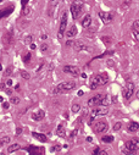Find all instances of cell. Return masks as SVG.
<instances>
[{
	"label": "cell",
	"instance_id": "1",
	"mask_svg": "<svg viewBox=\"0 0 139 155\" xmlns=\"http://www.w3.org/2000/svg\"><path fill=\"white\" fill-rule=\"evenodd\" d=\"M109 82V76L104 72V73H100V75H94L92 78H90V89L92 90H95L99 85H104Z\"/></svg>",
	"mask_w": 139,
	"mask_h": 155
},
{
	"label": "cell",
	"instance_id": "2",
	"mask_svg": "<svg viewBox=\"0 0 139 155\" xmlns=\"http://www.w3.org/2000/svg\"><path fill=\"white\" fill-rule=\"evenodd\" d=\"M76 88V83L73 81H70V82H62L60 84H57L53 89V93L54 94H61V93H66V92H71Z\"/></svg>",
	"mask_w": 139,
	"mask_h": 155
},
{
	"label": "cell",
	"instance_id": "3",
	"mask_svg": "<svg viewBox=\"0 0 139 155\" xmlns=\"http://www.w3.org/2000/svg\"><path fill=\"white\" fill-rule=\"evenodd\" d=\"M82 11H83V4L82 1H74L71 6V14L73 16L74 20H77L81 15H82Z\"/></svg>",
	"mask_w": 139,
	"mask_h": 155
},
{
	"label": "cell",
	"instance_id": "4",
	"mask_svg": "<svg viewBox=\"0 0 139 155\" xmlns=\"http://www.w3.org/2000/svg\"><path fill=\"white\" fill-rule=\"evenodd\" d=\"M66 26H67V12H64V14H62V17H61V21H60L59 32H57V38H59V39H62L64 33H65V31H66Z\"/></svg>",
	"mask_w": 139,
	"mask_h": 155
},
{
	"label": "cell",
	"instance_id": "5",
	"mask_svg": "<svg viewBox=\"0 0 139 155\" xmlns=\"http://www.w3.org/2000/svg\"><path fill=\"white\" fill-rule=\"evenodd\" d=\"M106 114H109V108L104 106V105H97L92 110V115L93 116H104Z\"/></svg>",
	"mask_w": 139,
	"mask_h": 155
},
{
	"label": "cell",
	"instance_id": "6",
	"mask_svg": "<svg viewBox=\"0 0 139 155\" xmlns=\"http://www.w3.org/2000/svg\"><path fill=\"white\" fill-rule=\"evenodd\" d=\"M104 97H105V94H103V93L94 95L93 98H90L88 100V106H97V105H100V104H101V100H103Z\"/></svg>",
	"mask_w": 139,
	"mask_h": 155
},
{
	"label": "cell",
	"instance_id": "7",
	"mask_svg": "<svg viewBox=\"0 0 139 155\" xmlns=\"http://www.w3.org/2000/svg\"><path fill=\"white\" fill-rule=\"evenodd\" d=\"M134 93V84L132 82H127L125 89H123V97L126 99H129Z\"/></svg>",
	"mask_w": 139,
	"mask_h": 155
},
{
	"label": "cell",
	"instance_id": "8",
	"mask_svg": "<svg viewBox=\"0 0 139 155\" xmlns=\"http://www.w3.org/2000/svg\"><path fill=\"white\" fill-rule=\"evenodd\" d=\"M107 128H109V126H107V123L105 121H98L95 123V126H94V131L97 133H104V132L107 131Z\"/></svg>",
	"mask_w": 139,
	"mask_h": 155
},
{
	"label": "cell",
	"instance_id": "9",
	"mask_svg": "<svg viewBox=\"0 0 139 155\" xmlns=\"http://www.w3.org/2000/svg\"><path fill=\"white\" fill-rule=\"evenodd\" d=\"M98 15H99V17L101 18L103 23H105V25H109V23H110V22L112 21V18H113L112 14H109V12H104V11H99V12H98Z\"/></svg>",
	"mask_w": 139,
	"mask_h": 155
},
{
	"label": "cell",
	"instance_id": "10",
	"mask_svg": "<svg viewBox=\"0 0 139 155\" xmlns=\"http://www.w3.org/2000/svg\"><path fill=\"white\" fill-rule=\"evenodd\" d=\"M64 72H66V73H70V75H72V76H78L79 75V69L77 67V66H72V65H66V66H64Z\"/></svg>",
	"mask_w": 139,
	"mask_h": 155
},
{
	"label": "cell",
	"instance_id": "11",
	"mask_svg": "<svg viewBox=\"0 0 139 155\" xmlns=\"http://www.w3.org/2000/svg\"><path fill=\"white\" fill-rule=\"evenodd\" d=\"M73 49L76 50V51H82V50H89V48L84 44L83 42H81V40H76V42H73Z\"/></svg>",
	"mask_w": 139,
	"mask_h": 155
},
{
	"label": "cell",
	"instance_id": "12",
	"mask_svg": "<svg viewBox=\"0 0 139 155\" xmlns=\"http://www.w3.org/2000/svg\"><path fill=\"white\" fill-rule=\"evenodd\" d=\"M44 116H45L44 110H38L37 113L32 114V118H33L34 121H42L43 118H44Z\"/></svg>",
	"mask_w": 139,
	"mask_h": 155
},
{
	"label": "cell",
	"instance_id": "13",
	"mask_svg": "<svg viewBox=\"0 0 139 155\" xmlns=\"http://www.w3.org/2000/svg\"><path fill=\"white\" fill-rule=\"evenodd\" d=\"M90 23H92V16L89 14L85 15L83 17V20H82V26L85 27V28H88V27L90 26Z\"/></svg>",
	"mask_w": 139,
	"mask_h": 155
},
{
	"label": "cell",
	"instance_id": "14",
	"mask_svg": "<svg viewBox=\"0 0 139 155\" xmlns=\"http://www.w3.org/2000/svg\"><path fill=\"white\" fill-rule=\"evenodd\" d=\"M56 134L61 138H65L66 137V131H65V127L64 125H59L57 128H56Z\"/></svg>",
	"mask_w": 139,
	"mask_h": 155
},
{
	"label": "cell",
	"instance_id": "15",
	"mask_svg": "<svg viewBox=\"0 0 139 155\" xmlns=\"http://www.w3.org/2000/svg\"><path fill=\"white\" fill-rule=\"evenodd\" d=\"M76 34H77V27L76 26H72L70 29L66 31V37L67 38H73Z\"/></svg>",
	"mask_w": 139,
	"mask_h": 155
},
{
	"label": "cell",
	"instance_id": "16",
	"mask_svg": "<svg viewBox=\"0 0 139 155\" xmlns=\"http://www.w3.org/2000/svg\"><path fill=\"white\" fill-rule=\"evenodd\" d=\"M12 11H14V6H9V7H6L5 10L0 11V18H4V17L9 16V15L11 14Z\"/></svg>",
	"mask_w": 139,
	"mask_h": 155
},
{
	"label": "cell",
	"instance_id": "17",
	"mask_svg": "<svg viewBox=\"0 0 139 155\" xmlns=\"http://www.w3.org/2000/svg\"><path fill=\"white\" fill-rule=\"evenodd\" d=\"M32 136L35 138V139H38L39 142H42V143H45V142L48 141V138L44 136V134H42V133H37V132H33L32 133Z\"/></svg>",
	"mask_w": 139,
	"mask_h": 155
},
{
	"label": "cell",
	"instance_id": "18",
	"mask_svg": "<svg viewBox=\"0 0 139 155\" xmlns=\"http://www.w3.org/2000/svg\"><path fill=\"white\" fill-rule=\"evenodd\" d=\"M139 128V125L137 122H131L129 123V126H128V131L129 132H132V133H134V132H137Z\"/></svg>",
	"mask_w": 139,
	"mask_h": 155
},
{
	"label": "cell",
	"instance_id": "19",
	"mask_svg": "<svg viewBox=\"0 0 139 155\" xmlns=\"http://www.w3.org/2000/svg\"><path fill=\"white\" fill-rule=\"evenodd\" d=\"M20 148H21V145H20L18 143H14V144H11V145L7 148V152H9V153H14V152H17Z\"/></svg>",
	"mask_w": 139,
	"mask_h": 155
},
{
	"label": "cell",
	"instance_id": "20",
	"mask_svg": "<svg viewBox=\"0 0 139 155\" xmlns=\"http://www.w3.org/2000/svg\"><path fill=\"white\" fill-rule=\"evenodd\" d=\"M57 2H59V0H50V1H49V11H48L49 15L53 14V10H54V7L57 5Z\"/></svg>",
	"mask_w": 139,
	"mask_h": 155
},
{
	"label": "cell",
	"instance_id": "21",
	"mask_svg": "<svg viewBox=\"0 0 139 155\" xmlns=\"http://www.w3.org/2000/svg\"><path fill=\"white\" fill-rule=\"evenodd\" d=\"M11 141V137L10 136H5V137H2L1 139H0V145L2 147V145H6V144H9Z\"/></svg>",
	"mask_w": 139,
	"mask_h": 155
},
{
	"label": "cell",
	"instance_id": "22",
	"mask_svg": "<svg viewBox=\"0 0 139 155\" xmlns=\"http://www.w3.org/2000/svg\"><path fill=\"white\" fill-rule=\"evenodd\" d=\"M20 75H21V77H22L23 79H26V81H28V79L31 78V75L28 73L27 71H25V70H21V71H20Z\"/></svg>",
	"mask_w": 139,
	"mask_h": 155
},
{
	"label": "cell",
	"instance_id": "23",
	"mask_svg": "<svg viewBox=\"0 0 139 155\" xmlns=\"http://www.w3.org/2000/svg\"><path fill=\"white\" fill-rule=\"evenodd\" d=\"M109 104H110V99H109V97H107V95H105V97L103 98V100H101V104H100V105L109 106Z\"/></svg>",
	"mask_w": 139,
	"mask_h": 155
},
{
	"label": "cell",
	"instance_id": "24",
	"mask_svg": "<svg viewBox=\"0 0 139 155\" xmlns=\"http://www.w3.org/2000/svg\"><path fill=\"white\" fill-rule=\"evenodd\" d=\"M12 71H14L12 66H7V67H6V70H5V72H4V76H5V77H9V76L12 73Z\"/></svg>",
	"mask_w": 139,
	"mask_h": 155
},
{
	"label": "cell",
	"instance_id": "25",
	"mask_svg": "<svg viewBox=\"0 0 139 155\" xmlns=\"http://www.w3.org/2000/svg\"><path fill=\"white\" fill-rule=\"evenodd\" d=\"M103 142L104 143H111V142H113V137L112 136H104L103 137Z\"/></svg>",
	"mask_w": 139,
	"mask_h": 155
},
{
	"label": "cell",
	"instance_id": "26",
	"mask_svg": "<svg viewBox=\"0 0 139 155\" xmlns=\"http://www.w3.org/2000/svg\"><path fill=\"white\" fill-rule=\"evenodd\" d=\"M132 34H133V37H134V39L139 42V28L138 29H132Z\"/></svg>",
	"mask_w": 139,
	"mask_h": 155
},
{
	"label": "cell",
	"instance_id": "27",
	"mask_svg": "<svg viewBox=\"0 0 139 155\" xmlns=\"http://www.w3.org/2000/svg\"><path fill=\"white\" fill-rule=\"evenodd\" d=\"M79 110H81V105H79V104L76 103V104L72 105V113H78Z\"/></svg>",
	"mask_w": 139,
	"mask_h": 155
},
{
	"label": "cell",
	"instance_id": "28",
	"mask_svg": "<svg viewBox=\"0 0 139 155\" xmlns=\"http://www.w3.org/2000/svg\"><path fill=\"white\" fill-rule=\"evenodd\" d=\"M29 11H31V9H29V7H27V6H23V9H22V15H23V16H27V15L29 14Z\"/></svg>",
	"mask_w": 139,
	"mask_h": 155
},
{
	"label": "cell",
	"instance_id": "29",
	"mask_svg": "<svg viewBox=\"0 0 139 155\" xmlns=\"http://www.w3.org/2000/svg\"><path fill=\"white\" fill-rule=\"evenodd\" d=\"M121 127H122V123H121V122H117V123H115V126H113V131L117 132V131L121 129Z\"/></svg>",
	"mask_w": 139,
	"mask_h": 155
},
{
	"label": "cell",
	"instance_id": "30",
	"mask_svg": "<svg viewBox=\"0 0 139 155\" xmlns=\"http://www.w3.org/2000/svg\"><path fill=\"white\" fill-rule=\"evenodd\" d=\"M10 100H11L12 104H18V103H20V98H18V97H11Z\"/></svg>",
	"mask_w": 139,
	"mask_h": 155
},
{
	"label": "cell",
	"instance_id": "31",
	"mask_svg": "<svg viewBox=\"0 0 139 155\" xmlns=\"http://www.w3.org/2000/svg\"><path fill=\"white\" fill-rule=\"evenodd\" d=\"M139 28V20H136L132 25V29H138Z\"/></svg>",
	"mask_w": 139,
	"mask_h": 155
},
{
	"label": "cell",
	"instance_id": "32",
	"mask_svg": "<svg viewBox=\"0 0 139 155\" xmlns=\"http://www.w3.org/2000/svg\"><path fill=\"white\" fill-rule=\"evenodd\" d=\"M132 142L134 143L136 148H137V149H139V138H132Z\"/></svg>",
	"mask_w": 139,
	"mask_h": 155
},
{
	"label": "cell",
	"instance_id": "33",
	"mask_svg": "<svg viewBox=\"0 0 139 155\" xmlns=\"http://www.w3.org/2000/svg\"><path fill=\"white\" fill-rule=\"evenodd\" d=\"M48 48H49V46H48V44H42V45H40V50H42L43 53L48 51Z\"/></svg>",
	"mask_w": 139,
	"mask_h": 155
},
{
	"label": "cell",
	"instance_id": "34",
	"mask_svg": "<svg viewBox=\"0 0 139 155\" xmlns=\"http://www.w3.org/2000/svg\"><path fill=\"white\" fill-rule=\"evenodd\" d=\"M131 4H132V0H125V1H123L122 7H127V6H129Z\"/></svg>",
	"mask_w": 139,
	"mask_h": 155
},
{
	"label": "cell",
	"instance_id": "35",
	"mask_svg": "<svg viewBox=\"0 0 139 155\" xmlns=\"http://www.w3.org/2000/svg\"><path fill=\"white\" fill-rule=\"evenodd\" d=\"M32 40H33V36H27L25 42L27 43V44H31V43H32Z\"/></svg>",
	"mask_w": 139,
	"mask_h": 155
},
{
	"label": "cell",
	"instance_id": "36",
	"mask_svg": "<svg viewBox=\"0 0 139 155\" xmlns=\"http://www.w3.org/2000/svg\"><path fill=\"white\" fill-rule=\"evenodd\" d=\"M29 59H31V54L28 53V54H26V56L23 57V61H25V62H28V61H29Z\"/></svg>",
	"mask_w": 139,
	"mask_h": 155
},
{
	"label": "cell",
	"instance_id": "37",
	"mask_svg": "<svg viewBox=\"0 0 139 155\" xmlns=\"http://www.w3.org/2000/svg\"><path fill=\"white\" fill-rule=\"evenodd\" d=\"M103 39H104V42L106 43V44H111V40H110V38H107V37H103Z\"/></svg>",
	"mask_w": 139,
	"mask_h": 155
},
{
	"label": "cell",
	"instance_id": "38",
	"mask_svg": "<svg viewBox=\"0 0 139 155\" xmlns=\"http://www.w3.org/2000/svg\"><path fill=\"white\" fill-rule=\"evenodd\" d=\"M21 133H22V127H18V128L16 129V134H17V136H20Z\"/></svg>",
	"mask_w": 139,
	"mask_h": 155
},
{
	"label": "cell",
	"instance_id": "39",
	"mask_svg": "<svg viewBox=\"0 0 139 155\" xmlns=\"http://www.w3.org/2000/svg\"><path fill=\"white\" fill-rule=\"evenodd\" d=\"M29 46H31V50H35V49H37L35 44H33V43H31V44H29Z\"/></svg>",
	"mask_w": 139,
	"mask_h": 155
},
{
	"label": "cell",
	"instance_id": "40",
	"mask_svg": "<svg viewBox=\"0 0 139 155\" xmlns=\"http://www.w3.org/2000/svg\"><path fill=\"white\" fill-rule=\"evenodd\" d=\"M72 45H73V42H72L71 39H70V40H67V42H66V46H72Z\"/></svg>",
	"mask_w": 139,
	"mask_h": 155
},
{
	"label": "cell",
	"instance_id": "41",
	"mask_svg": "<svg viewBox=\"0 0 139 155\" xmlns=\"http://www.w3.org/2000/svg\"><path fill=\"white\" fill-rule=\"evenodd\" d=\"M98 154H103V155H107V152H105V150H101V149H100V150H99V153H98Z\"/></svg>",
	"mask_w": 139,
	"mask_h": 155
},
{
	"label": "cell",
	"instance_id": "42",
	"mask_svg": "<svg viewBox=\"0 0 139 155\" xmlns=\"http://www.w3.org/2000/svg\"><path fill=\"white\" fill-rule=\"evenodd\" d=\"M5 83H0V89H1V90H5V89H6V88H5Z\"/></svg>",
	"mask_w": 139,
	"mask_h": 155
},
{
	"label": "cell",
	"instance_id": "43",
	"mask_svg": "<svg viewBox=\"0 0 139 155\" xmlns=\"http://www.w3.org/2000/svg\"><path fill=\"white\" fill-rule=\"evenodd\" d=\"M28 2V0H21V4L23 5V6H26V4Z\"/></svg>",
	"mask_w": 139,
	"mask_h": 155
},
{
	"label": "cell",
	"instance_id": "44",
	"mask_svg": "<svg viewBox=\"0 0 139 155\" xmlns=\"http://www.w3.org/2000/svg\"><path fill=\"white\" fill-rule=\"evenodd\" d=\"M6 84H7V85H10V87H11V85H12V79H9V81L6 82Z\"/></svg>",
	"mask_w": 139,
	"mask_h": 155
},
{
	"label": "cell",
	"instance_id": "45",
	"mask_svg": "<svg viewBox=\"0 0 139 155\" xmlns=\"http://www.w3.org/2000/svg\"><path fill=\"white\" fill-rule=\"evenodd\" d=\"M4 109H9V103H4Z\"/></svg>",
	"mask_w": 139,
	"mask_h": 155
},
{
	"label": "cell",
	"instance_id": "46",
	"mask_svg": "<svg viewBox=\"0 0 139 155\" xmlns=\"http://www.w3.org/2000/svg\"><path fill=\"white\" fill-rule=\"evenodd\" d=\"M76 133H77V129H74V131L72 132V134H71V137H74V136H76Z\"/></svg>",
	"mask_w": 139,
	"mask_h": 155
},
{
	"label": "cell",
	"instance_id": "47",
	"mask_svg": "<svg viewBox=\"0 0 139 155\" xmlns=\"http://www.w3.org/2000/svg\"><path fill=\"white\" fill-rule=\"evenodd\" d=\"M99 150H100V148H97V149H94V152H93V153H94V154H98V153H99Z\"/></svg>",
	"mask_w": 139,
	"mask_h": 155
},
{
	"label": "cell",
	"instance_id": "48",
	"mask_svg": "<svg viewBox=\"0 0 139 155\" xmlns=\"http://www.w3.org/2000/svg\"><path fill=\"white\" fill-rule=\"evenodd\" d=\"M42 39H43V40H45V39H48V37H46V34H43V36H42Z\"/></svg>",
	"mask_w": 139,
	"mask_h": 155
},
{
	"label": "cell",
	"instance_id": "49",
	"mask_svg": "<svg viewBox=\"0 0 139 155\" xmlns=\"http://www.w3.org/2000/svg\"><path fill=\"white\" fill-rule=\"evenodd\" d=\"M15 90H20V84H16V85H15Z\"/></svg>",
	"mask_w": 139,
	"mask_h": 155
},
{
	"label": "cell",
	"instance_id": "50",
	"mask_svg": "<svg viewBox=\"0 0 139 155\" xmlns=\"http://www.w3.org/2000/svg\"><path fill=\"white\" fill-rule=\"evenodd\" d=\"M6 93H7V94H10V95H11V93H12V90H11V89H6Z\"/></svg>",
	"mask_w": 139,
	"mask_h": 155
},
{
	"label": "cell",
	"instance_id": "51",
	"mask_svg": "<svg viewBox=\"0 0 139 155\" xmlns=\"http://www.w3.org/2000/svg\"><path fill=\"white\" fill-rule=\"evenodd\" d=\"M136 97H137V98L139 99V89H138V90H137V92H136Z\"/></svg>",
	"mask_w": 139,
	"mask_h": 155
},
{
	"label": "cell",
	"instance_id": "52",
	"mask_svg": "<svg viewBox=\"0 0 139 155\" xmlns=\"http://www.w3.org/2000/svg\"><path fill=\"white\" fill-rule=\"evenodd\" d=\"M112 101L116 103V101H117V98H116V97H112Z\"/></svg>",
	"mask_w": 139,
	"mask_h": 155
},
{
	"label": "cell",
	"instance_id": "53",
	"mask_svg": "<svg viewBox=\"0 0 139 155\" xmlns=\"http://www.w3.org/2000/svg\"><path fill=\"white\" fill-rule=\"evenodd\" d=\"M93 139H92V137H87V142H92Z\"/></svg>",
	"mask_w": 139,
	"mask_h": 155
},
{
	"label": "cell",
	"instance_id": "54",
	"mask_svg": "<svg viewBox=\"0 0 139 155\" xmlns=\"http://www.w3.org/2000/svg\"><path fill=\"white\" fill-rule=\"evenodd\" d=\"M81 76H82V78H87V75H85V73H82Z\"/></svg>",
	"mask_w": 139,
	"mask_h": 155
},
{
	"label": "cell",
	"instance_id": "55",
	"mask_svg": "<svg viewBox=\"0 0 139 155\" xmlns=\"http://www.w3.org/2000/svg\"><path fill=\"white\" fill-rule=\"evenodd\" d=\"M79 95H83V92H82V90H79V92H78V97H79Z\"/></svg>",
	"mask_w": 139,
	"mask_h": 155
},
{
	"label": "cell",
	"instance_id": "56",
	"mask_svg": "<svg viewBox=\"0 0 139 155\" xmlns=\"http://www.w3.org/2000/svg\"><path fill=\"white\" fill-rule=\"evenodd\" d=\"M2 101H4V98H2V97H0V103H2Z\"/></svg>",
	"mask_w": 139,
	"mask_h": 155
},
{
	"label": "cell",
	"instance_id": "57",
	"mask_svg": "<svg viewBox=\"0 0 139 155\" xmlns=\"http://www.w3.org/2000/svg\"><path fill=\"white\" fill-rule=\"evenodd\" d=\"M2 70V66H1V64H0V71Z\"/></svg>",
	"mask_w": 139,
	"mask_h": 155
},
{
	"label": "cell",
	"instance_id": "58",
	"mask_svg": "<svg viewBox=\"0 0 139 155\" xmlns=\"http://www.w3.org/2000/svg\"><path fill=\"white\" fill-rule=\"evenodd\" d=\"M0 1H1V0H0Z\"/></svg>",
	"mask_w": 139,
	"mask_h": 155
}]
</instances>
